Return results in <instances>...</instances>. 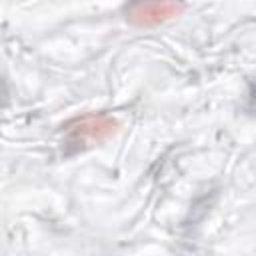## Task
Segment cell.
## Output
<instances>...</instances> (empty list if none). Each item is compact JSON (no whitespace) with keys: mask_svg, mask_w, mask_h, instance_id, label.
<instances>
[{"mask_svg":"<svg viewBox=\"0 0 256 256\" xmlns=\"http://www.w3.org/2000/svg\"><path fill=\"white\" fill-rule=\"evenodd\" d=\"M182 0H134L128 18L136 24H156L180 10Z\"/></svg>","mask_w":256,"mask_h":256,"instance_id":"1","label":"cell"}]
</instances>
